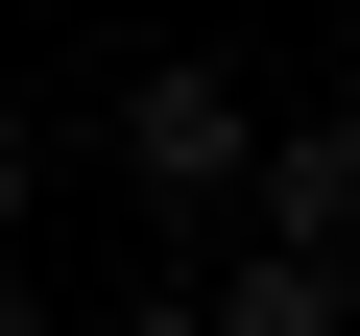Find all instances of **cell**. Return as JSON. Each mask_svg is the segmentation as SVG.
Returning <instances> with one entry per match:
<instances>
[{
  "instance_id": "obj_2",
  "label": "cell",
  "mask_w": 360,
  "mask_h": 336,
  "mask_svg": "<svg viewBox=\"0 0 360 336\" xmlns=\"http://www.w3.org/2000/svg\"><path fill=\"white\" fill-rule=\"evenodd\" d=\"M240 217H264V240H360V120H264Z\"/></svg>"
},
{
  "instance_id": "obj_3",
  "label": "cell",
  "mask_w": 360,
  "mask_h": 336,
  "mask_svg": "<svg viewBox=\"0 0 360 336\" xmlns=\"http://www.w3.org/2000/svg\"><path fill=\"white\" fill-rule=\"evenodd\" d=\"M217 336H336V240H240L217 264Z\"/></svg>"
},
{
  "instance_id": "obj_1",
  "label": "cell",
  "mask_w": 360,
  "mask_h": 336,
  "mask_svg": "<svg viewBox=\"0 0 360 336\" xmlns=\"http://www.w3.org/2000/svg\"><path fill=\"white\" fill-rule=\"evenodd\" d=\"M120 168H144V193H240V168H264L240 72H193V49H144V72H120Z\"/></svg>"
},
{
  "instance_id": "obj_4",
  "label": "cell",
  "mask_w": 360,
  "mask_h": 336,
  "mask_svg": "<svg viewBox=\"0 0 360 336\" xmlns=\"http://www.w3.org/2000/svg\"><path fill=\"white\" fill-rule=\"evenodd\" d=\"M120 336H217V288H144V312H120Z\"/></svg>"
}]
</instances>
